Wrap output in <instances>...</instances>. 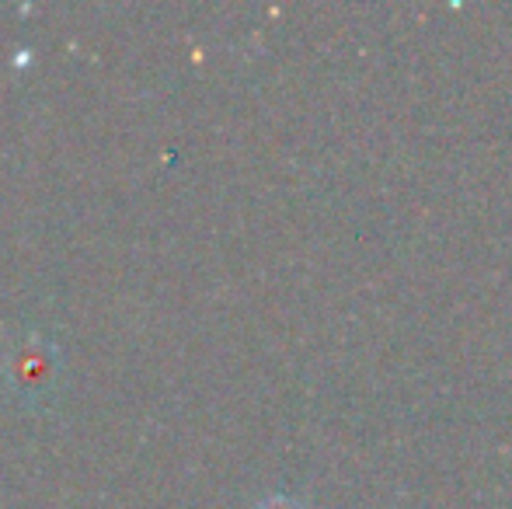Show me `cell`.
Here are the masks:
<instances>
[{
	"mask_svg": "<svg viewBox=\"0 0 512 509\" xmlns=\"http://www.w3.org/2000/svg\"><path fill=\"white\" fill-rule=\"evenodd\" d=\"M7 374L18 391L25 394H39L46 387H53V374H56V360L53 349L39 339H28L7 356Z\"/></svg>",
	"mask_w": 512,
	"mask_h": 509,
	"instance_id": "obj_1",
	"label": "cell"
},
{
	"mask_svg": "<svg viewBox=\"0 0 512 509\" xmlns=\"http://www.w3.org/2000/svg\"><path fill=\"white\" fill-rule=\"evenodd\" d=\"M255 509H307L304 503H297V499H286V496H272V499H262Z\"/></svg>",
	"mask_w": 512,
	"mask_h": 509,
	"instance_id": "obj_2",
	"label": "cell"
}]
</instances>
